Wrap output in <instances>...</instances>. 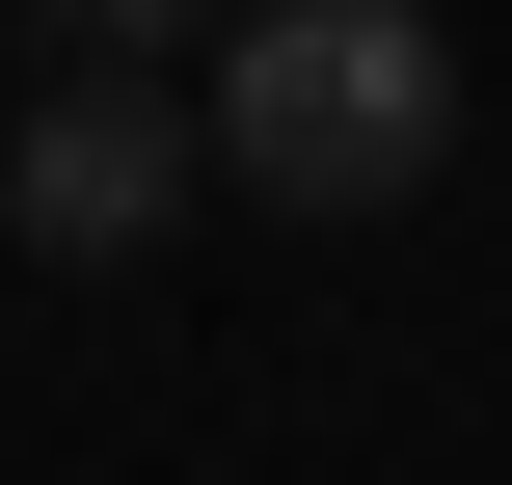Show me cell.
Masks as SVG:
<instances>
[{
  "label": "cell",
  "mask_w": 512,
  "mask_h": 485,
  "mask_svg": "<svg viewBox=\"0 0 512 485\" xmlns=\"http://www.w3.org/2000/svg\"><path fill=\"white\" fill-rule=\"evenodd\" d=\"M459 162V27L432 0H243V54H216V189H270V216H405Z\"/></svg>",
  "instance_id": "obj_1"
},
{
  "label": "cell",
  "mask_w": 512,
  "mask_h": 485,
  "mask_svg": "<svg viewBox=\"0 0 512 485\" xmlns=\"http://www.w3.org/2000/svg\"><path fill=\"white\" fill-rule=\"evenodd\" d=\"M189 162H216V108H162L135 54H81V81L27 108V162H0V216H27L54 270H135V243L189 216Z\"/></svg>",
  "instance_id": "obj_2"
},
{
  "label": "cell",
  "mask_w": 512,
  "mask_h": 485,
  "mask_svg": "<svg viewBox=\"0 0 512 485\" xmlns=\"http://www.w3.org/2000/svg\"><path fill=\"white\" fill-rule=\"evenodd\" d=\"M54 27H81V54H162V27H189V0H54Z\"/></svg>",
  "instance_id": "obj_3"
}]
</instances>
